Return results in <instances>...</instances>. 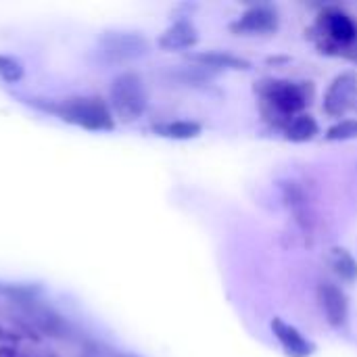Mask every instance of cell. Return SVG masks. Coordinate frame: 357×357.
Listing matches in <instances>:
<instances>
[{"instance_id":"1","label":"cell","mask_w":357,"mask_h":357,"mask_svg":"<svg viewBox=\"0 0 357 357\" xmlns=\"http://www.w3.org/2000/svg\"><path fill=\"white\" fill-rule=\"evenodd\" d=\"M255 92L261 98L264 117L276 128H287V123L301 115L312 98L310 82H291V79H261L255 86Z\"/></svg>"},{"instance_id":"2","label":"cell","mask_w":357,"mask_h":357,"mask_svg":"<svg viewBox=\"0 0 357 357\" xmlns=\"http://www.w3.org/2000/svg\"><path fill=\"white\" fill-rule=\"evenodd\" d=\"M38 109L56 115L61 121L77 126L88 132H113L115 115L111 107L98 96H71L56 102H33Z\"/></svg>"},{"instance_id":"3","label":"cell","mask_w":357,"mask_h":357,"mask_svg":"<svg viewBox=\"0 0 357 357\" xmlns=\"http://www.w3.org/2000/svg\"><path fill=\"white\" fill-rule=\"evenodd\" d=\"M320 31V52L345 56L357 63V23L356 19L339 6H326L316 23Z\"/></svg>"},{"instance_id":"4","label":"cell","mask_w":357,"mask_h":357,"mask_svg":"<svg viewBox=\"0 0 357 357\" xmlns=\"http://www.w3.org/2000/svg\"><path fill=\"white\" fill-rule=\"evenodd\" d=\"M109 100H111L113 115L119 117L121 121L132 123L138 117H142L149 107V94L142 77L134 71L119 73L111 84Z\"/></svg>"},{"instance_id":"5","label":"cell","mask_w":357,"mask_h":357,"mask_svg":"<svg viewBox=\"0 0 357 357\" xmlns=\"http://www.w3.org/2000/svg\"><path fill=\"white\" fill-rule=\"evenodd\" d=\"M100 52L115 63L136 61L151 52V42L140 31H126V29H107L98 38Z\"/></svg>"},{"instance_id":"6","label":"cell","mask_w":357,"mask_h":357,"mask_svg":"<svg viewBox=\"0 0 357 357\" xmlns=\"http://www.w3.org/2000/svg\"><path fill=\"white\" fill-rule=\"evenodd\" d=\"M324 113L331 117H343L347 111L357 109V73L356 71H343L339 73L326 94H324Z\"/></svg>"},{"instance_id":"7","label":"cell","mask_w":357,"mask_h":357,"mask_svg":"<svg viewBox=\"0 0 357 357\" xmlns=\"http://www.w3.org/2000/svg\"><path fill=\"white\" fill-rule=\"evenodd\" d=\"M278 25H280V17L274 6L253 4L236 21L230 23V29L238 36L241 33L251 36V33H272L278 29Z\"/></svg>"},{"instance_id":"8","label":"cell","mask_w":357,"mask_h":357,"mask_svg":"<svg viewBox=\"0 0 357 357\" xmlns=\"http://www.w3.org/2000/svg\"><path fill=\"white\" fill-rule=\"evenodd\" d=\"M316 295H318V303L324 312L326 322L335 331H343L349 324V299L345 291L333 282H322Z\"/></svg>"},{"instance_id":"9","label":"cell","mask_w":357,"mask_h":357,"mask_svg":"<svg viewBox=\"0 0 357 357\" xmlns=\"http://www.w3.org/2000/svg\"><path fill=\"white\" fill-rule=\"evenodd\" d=\"M270 328L289 357H312L316 354V345L282 318H274L270 322Z\"/></svg>"},{"instance_id":"10","label":"cell","mask_w":357,"mask_h":357,"mask_svg":"<svg viewBox=\"0 0 357 357\" xmlns=\"http://www.w3.org/2000/svg\"><path fill=\"white\" fill-rule=\"evenodd\" d=\"M282 201L293 211L295 222L303 230H312V226H314V211H312L307 192H305V188L299 182L289 180V182L282 184Z\"/></svg>"},{"instance_id":"11","label":"cell","mask_w":357,"mask_h":357,"mask_svg":"<svg viewBox=\"0 0 357 357\" xmlns=\"http://www.w3.org/2000/svg\"><path fill=\"white\" fill-rule=\"evenodd\" d=\"M199 42V31L195 27V23L190 19H178L174 21L157 40L159 48L163 50H186V48H195Z\"/></svg>"},{"instance_id":"12","label":"cell","mask_w":357,"mask_h":357,"mask_svg":"<svg viewBox=\"0 0 357 357\" xmlns=\"http://www.w3.org/2000/svg\"><path fill=\"white\" fill-rule=\"evenodd\" d=\"M188 59L207 69V71H245L251 69V63L243 56H236L232 52H224V50H201V52H192L188 54Z\"/></svg>"},{"instance_id":"13","label":"cell","mask_w":357,"mask_h":357,"mask_svg":"<svg viewBox=\"0 0 357 357\" xmlns=\"http://www.w3.org/2000/svg\"><path fill=\"white\" fill-rule=\"evenodd\" d=\"M29 312V320L44 333L52 335V337H67L69 333V326H67V320L63 316H59L56 312H52L50 307H44L40 305V301L31 303L25 307Z\"/></svg>"},{"instance_id":"14","label":"cell","mask_w":357,"mask_h":357,"mask_svg":"<svg viewBox=\"0 0 357 357\" xmlns=\"http://www.w3.org/2000/svg\"><path fill=\"white\" fill-rule=\"evenodd\" d=\"M155 136L161 138H169V140H192L199 138L203 132V126L199 121L192 119H174V121H163V123H155L153 128Z\"/></svg>"},{"instance_id":"15","label":"cell","mask_w":357,"mask_h":357,"mask_svg":"<svg viewBox=\"0 0 357 357\" xmlns=\"http://www.w3.org/2000/svg\"><path fill=\"white\" fill-rule=\"evenodd\" d=\"M282 132H284V138L291 142H310L320 134V126L316 117H312L310 113H301L293 117Z\"/></svg>"},{"instance_id":"16","label":"cell","mask_w":357,"mask_h":357,"mask_svg":"<svg viewBox=\"0 0 357 357\" xmlns=\"http://www.w3.org/2000/svg\"><path fill=\"white\" fill-rule=\"evenodd\" d=\"M333 272L347 284L357 282V259L343 247H333L328 255Z\"/></svg>"},{"instance_id":"17","label":"cell","mask_w":357,"mask_h":357,"mask_svg":"<svg viewBox=\"0 0 357 357\" xmlns=\"http://www.w3.org/2000/svg\"><path fill=\"white\" fill-rule=\"evenodd\" d=\"M25 75V67L17 56L0 54V79L6 84H17Z\"/></svg>"},{"instance_id":"18","label":"cell","mask_w":357,"mask_h":357,"mask_svg":"<svg viewBox=\"0 0 357 357\" xmlns=\"http://www.w3.org/2000/svg\"><path fill=\"white\" fill-rule=\"evenodd\" d=\"M326 140L331 142H341V140H354L357 138V117L341 119L335 126H331L324 134Z\"/></svg>"},{"instance_id":"19","label":"cell","mask_w":357,"mask_h":357,"mask_svg":"<svg viewBox=\"0 0 357 357\" xmlns=\"http://www.w3.org/2000/svg\"><path fill=\"white\" fill-rule=\"evenodd\" d=\"M19 339H21V335L13 333V331L4 328V326L0 324V343H17Z\"/></svg>"}]
</instances>
